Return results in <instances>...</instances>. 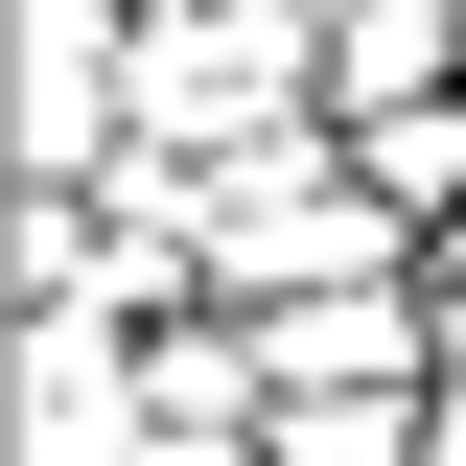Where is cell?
<instances>
[{
  "label": "cell",
  "mask_w": 466,
  "mask_h": 466,
  "mask_svg": "<svg viewBox=\"0 0 466 466\" xmlns=\"http://www.w3.org/2000/svg\"><path fill=\"white\" fill-rule=\"evenodd\" d=\"M327 116V0H140V140L233 164V140H303Z\"/></svg>",
  "instance_id": "cell-2"
},
{
  "label": "cell",
  "mask_w": 466,
  "mask_h": 466,
  "mask_svg": "<svg viewBox=\"0 0 466 466\" xmlns=\"http://www.w3.org/2000/svg\"><path fill=\"white\" fill-rule=\"evenodd\" d=\"M187 257H210V303H303V280H397L420 233H397V187L350 164V116H303V140L187 164Z\"/></svg>",
  "instance_id": "cell-1"
},
{
  "label": "cell",
  "mask_w": 466,
  "mask_h": 466,
  "mask_svg": "<svg viewBox=\"0 0 466 466\" xmlns=\"http://www.w3.org/2000/svg\"><path fill=\"white\" fill-rule=\"evenodd\" d=\"M443 397H280V466H420Z\"/></svg>",
  "instance_id": "cell-3"
},
{
  "label": "cell",
  "mask_w": 466,
  "mask_h": 466,
  "mask_svg": "<svg viewBox=\"0 0 466 466\" xmlns=\"http://www.w3.org/2000/svg\"><path fill=\"white\" fill-rule=\"evenodd\" d=\"M420 466H466V373H443V420H420Z\"/></svg>",
  "instance_id": "cell-4"
}]
</instances>
